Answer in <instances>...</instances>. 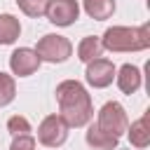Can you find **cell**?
<instances>
[{
    "label": "cell",
    "mask_w": 150,
    "mask_h": 150,
    "mask_svg": "<svg viewBox=\"0 0 150 150\" xmlns=\"http://www.w3.org/2000/svg\"><path fill=\"white\" fill-rule=\"evenodd\" d=\"M101 45L108 52H143L150 47V26H110L101 38Z\"/></svg>",
    "instance_id": "obj_2"
},
{
    "label": "cell",
    "mask_w": 150,
    "mask_h": 150,
    "mask_svg": "<svg viewBox=\"0 0 150 150\" xmlns=\"http://www.w3.org/2000/svg\"><path fill=\"white\" fill-rule=\"evenodd\" d=\"M47 19L54 23V26H73L80 16V5L77 0H49L47 2Z\"/></svg>",
    "instance_id": "obj_6"
},
{
    "label": "cell",
    "mask_w": 150,
    "mask_h": 150,
    "mask_svg": "<svg viewBox=\"0 0 150 150\" xmlns=\"http://www.w3.org/2000/svg\"><path fill=\"white\" fill-rule=\"evenodd\" d=\"M68 122L61 115H47L38 127V141L45 148H59L68 138Z\"/></svg>",
    "instance_id": "obj_4"
},
{
    "label": "cell",
    "mask_w": 150,
    "mask_h": 150,
    "mask_svg": "<svg viewBox=\"0 0 150 150\" xmlns=\"http://www.w3.org/2000/svg\"><path fill=\"white\" fill-rule=\"evenodd\" d=\"M87 82L94 87V89H103L108 84H112V77H115V63L108 61V59H94L87 63V73H84Z\"/></svg>",
    "instance_id": "obj_7"
},
{
    "label": "cell",
    "mask_w": 150,
    "mask_h": 150,
    "mask_svg": "<svg viewBox=\"0 0 150 150\" xmlns=\"http://www.w3.org/2000/svg\"><path fill=\"white\" fill-rule=\"evenodd\" d=\"M84 141H87V145H89V148H94V150H117V143H120V138H117V136H112V134L103 131L98 124H89Z\"/></svg>",
    "instance_id": "obj_10"
},
{
    "label": "cell",
    "mask_w": 150,
    "mask_h": 150,
    "mask_svg": "<svg viewBox=\"0 0 150 150\" xmlns=\"http://www.w3.org/2000/svg\"><path fill=\"white\" fill-rule=\"evenodd\" d=\"M9 150H35V138L30 134H19L12 138Z\"/></svg>",
    "instance_id": "obj_18"
},
{
    "label": "cell",
    "mask_w": 150,
    "mask_h": 150,
    "mask_svg": "<svg viewBox=\"0 0 150 150\" xmlns=\"http://www.w3.org/2000/svg\"><path fill=\"white\" fill-rule=\"evenodd\" d=\"M127 136H129V143L134 148H148L150 145V129H148V110L136 120L131 122V127H127Z\"/></svg>",
    "instance_id": "obj_11"
},
{
    "label": "cell",
    "mask_w": 150,
    "mask_h": 150,
    "mask_svg": "<svg viewBox=\"0 0 150 150\" xmlns=\"http://www.w3.org/2000/svg\"><path fill=\"white\" fill-rule=\"evenodd\" d=\"M96 124H98L103 131H108V134H112V136L120 138V136L127 131V127H129L127 110H124L117 101H108V103H103V108L98 110Z\"/></svg>",
    "instance_id": "obj_5"
},
{
    "label": "cell",
    "mask_w": 150,
    "mask_h": 150,
    "mask_svg": "<svg viewBox=\"0 0 150 150\" xmlns=\"http://www.w3.org/2000/svg\"><path fill=\"white\" fill-rule=\"evenodd\" d=\"M56 103H59V115L68 122V127H87L94 117V105L91 96L84 89L82 82L77 80H63L56 84Z\"/></svg>",
    "instance_id": "obj_1"
},
{
    "label": "cell",
    "mask_w": 150,
    "mask_h": 150,
    "mask_svg": "<svg viewBox=\"0 0 150 150\" xmlns=\"http://www.w3.org/2000/svg\"><path fill=\"white\" fill-rule=\"evenodd\" d=\"M21 35V23L12 14H0V45H14Z\"/></svg>",
    "instance_id": "obj_13"
},
{
    "label": "cell",
    "mask_w": 150,
    "mask_h": 150,
    "mask_svg": "<svg viewBox=\"0 0 150 150\" xmlns=\"http://www.w3.org/2000/svg\"><path fill=\"white\" fill-rule=\"evenodd\" d=\"M115 80H117L120 91L131 96V94H136V91L141 89V80H143V75H141V70H138L134 63H124L120 70H115Z\"/></svg>",
    "instance_id": "obj_9"
},
{
    "label": "cell",
    "mask_w": 150,
    "mask_h": 150,
    "mask_svg": "<svg viewBox=\"0 0 150 150\" xmlns=\"http://www.w3.org/2000/svg\"><path fill=\"white\" fill-rule=\"evenodd\" d=\"M101 54H103L101 38H96V35H87V38L80 40V45H77V59H80L82 63H89V61L98 59Z\"/></svg>",
    "instance_id": "obj_12"
},
{
    "label": "cell",
    "mask_w": 150,
    "mask_h": 150,
    "mask_svg": "<svg viewBox=\"0 0 150 150\" xmlns=\"http://www.w3.org/2000/svg\"><path fill=\"white\" fill-rule=\"evenodd\" d=\"M47 2H49V0H16L19 9H21L23 14H28V16H35V19L47 12Z\"/></svg>",
    "instance_id": "obj_16"
},
{
    "label": "cell",
    "mask_w": 150,
    "mask_h": 150,
    "mask_svg": "<svg viewBox=\"0 0 150 150\" xmlns=\"http://www.w3.org/2000/svg\"><path fill=\"white\" fill-rule=\"evenodd\" d=\"M35 54L40 61H47V63H63L70 59L73 54V45L68 38L63 35H56V33H47L38 40V47H35Z\"/></svg>",
    "instance_id": "obj_3"
},
{
    "label": "cell",
    "mask_w": 150,
    "mask_h": 150,
    "mask_svg": "<svg viewBox=\"0 0 150 150\" xmlns=\"http://www.w3.org/2000/svg\"><path fill=\"white\" fill-rule=\"evenodd\" d=\"M40 63H42V61L38 59L35 49H30V47H19V49H14L12 56H9V68H12V73L19 75V77L33 75V73L40 68Z\"/></svg>",
    "instance_id": "obj_8"
},
{
    "label": "cell",
    "mask_w": 150,
    "mask_h": 150,
    "mask_svg": "<svg viewBox=\"0 0 150 150\" xmlns=\"http://www.w3.org/2000/svg\"><path fill=\"white\" fill-rule=\"evenodd\" d=\"M7 131L12 136H19V134H28L30 131V122L23 117V115H12L7 120Z\"/></svg>",
    "instance_id": "obj_17"
},
{
    "label": "cell",
    "mask_w": 150,
    "mask_h": 150,
    "mask_svg": "<svg viewBox=\"0 0 150 150\" xmlns=\"http://www.w3.org/2000/svg\"><path fill=\"white\" fill-rule=\"evenodd\" d=\"M16 96V84L14 77L7 73H0V108H5L7 103H12Z\"/></svg>",
    "instance_id": "obj_15"
},
{
    "label": "cell",
    "mask_w": 150,
    "mask_h": 150,
    "mask_svg": "<svg viewBox=\"0 0 150 150\" xmlns=\"http://www.w3.org/2000/svg\"><path fill=\"white\" fill-rule=\"evenodd\" d=\"M84 12L96 21H105L115 12V0H84Z\"/></svg>",
    "instance_id": "obj_14"
}]
</instances>
